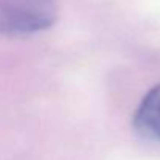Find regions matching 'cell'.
Returning a JSON list of instances; mask_svg holds the SVG:
<instances>
[{
  "label": "cell",
  "mask_w": 160,
  "mask_h": 160,
  "mask_svg": "<svg viewBox=\"0 0 160 160\" xmlns=\"http://www.w3.org/2000/svg\"><path fill=\"white\" fill-rule=\"evenodd\" d=\"M134 128L145 140L160 143V82L140 101L134 115Z\"/></svg>",
  "instance_id": "2"
},
{
  "label": "cell",
  "mask_w": 160,
  "mask_h": 160,
  "mask_svg": "<svg viewBox=\"0 0 160 160\" xmlns=\"http://www.w3.org/2000/svg\"><path fill=\"white\" fill-rule=\"evenodd\" d=\"M58 19L54 0H0V34L30 36L48 30Z\"/></svg>",
  "instance_id": "1"
}]
</instances>
